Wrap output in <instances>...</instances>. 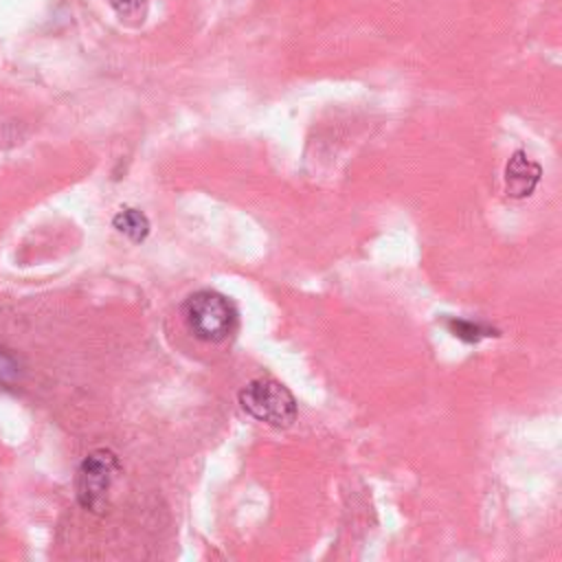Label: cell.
<instances>
[{"label": "cell", "instance_id": "cell-2", "mask_svg": "<svg viewBox=\"0 0 562 562\" xmlns=\"http://www.w3.org/2000/svg\"><path fill=\"white\" fill-rule=\"evenodd\" d=\"M182 314L193 336L206 342L224 340L231 334L237 316L233 303L215 290L193 292L184 301Z\"/></svg>", "mask_w": 562, "mask_h": 562}, {"label": "cell", "instance_id": "cell-6", "mask_svg": "<svg viewBox=\"0 0 562 562\" xmlns=\"http://www.w3.org/2000/svg\"><path fill=\"white\" fill-rule=\"evenodd\" d=\"M110 2L116 9V13L125 18H136L138 13L143 15L145 11V0H110Z\"/></svg>", "mask_w": 562, "mask_h": 562}, {"label": "cell", "instance_id": "cell-7", "mask_svg": "<svg viewBox=\"0 0 562 562\" xmlns=\"http://www.w3.org/2000/svg\"><path fill=\"white\" fill-rule=\"evenodd\" d=\"M450 325H452V331H454V336H459V338H465V340H479V336H485V334H483V329H481L479 325H474V323H465V321H452Z\"/></svg>", "mask_w": 562, "mask_h": 562}, {"label": "cell", "instance_id": "cell-1", "mask_svg": "<svg viewBox=\"0 0 562 562\" xmlns=\"http://www.w3.org/2000/svg\"><path fill=\"white\" fill-rule=\"evenodd\" d=\"M241 408L274 428H288L296 419V400L288 386L272 378H255L239 391Z\"/></svg>", "mask_w": 562, "mask_h": 562}, {"label": "cell", "instance_id": "cell-4", "mask_svg": "<svg viewBox=\"0 0 562 562\" xmlns=\"http://www.w3.org/2000/svg\"><path fill=\"white\" fill-rule=\"evenodd\" d=\"M540 180V167L531 162L522 151H516L505 167V187L512 198H525Z\"/></svg>", "mask_w": 562, "mask_h": 562}, {"label": "cell", "instance_id": "cell-5", "mask_svg": "<svg viewBox=\"0 0 562 562\" xmlns=\"http://www.w3.org/2000/svg\"><path fill=\"white\" fill-rule=\"evenodd\" d=\"M114 228L132 241H143L149 233V220L138 209H123L114 215Z\"/></svg>", "mask_w": 562, "mask_h": 562}, {"label": "cell", "instance_id": "cell-3", "mask_svg": "<svg viewBox=\"0 0 562 562\" xmlns=\"http://www.w3.org/2000/svg\"><path fill=\"white\" fill-rule=\"evenodd\" d=\"M119 470L116 457L110 450H97L88 454L77 472V496L83 507L99 509Z\"/></svg>", "mask_w": 562, "mask_h": 562}]
</instances>
